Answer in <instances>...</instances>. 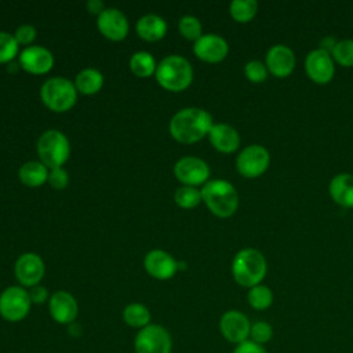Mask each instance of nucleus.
<instances>
[{
    "instance_id": "nucleus-1",
    "label": "nucleus",
    "mask_w": 353,
    "mask_h": 353,
    "mask_svg": "<svg viewBox=\"0 0 353 353\" xmlns=\"http://www.w3.org/2000/svg\"><path fill=\"white\" fill-rule=\"evenodd\" d=\"M212 116L200 108H185L178 110L170 121V134L181 143H194L208 135Z\"/></svg>"
},
{
    "instance_id": "nucleus-2",
    "label": "nucleus",
    "mask_w": 353,
    "mask_h": 353,
    "mask_svg": "<svg viewBox=\"0 0 353 353\" xmlns=\"http://www.w3.org/2000/svg\"><path fill=\"white\" fill-rule=\"evenodd\" d=\"M268 263L265 255L255 248L240 250L232 261V274L241 287L252 288L265 279Z\"/></svg>"
},
{
    "instance_id": "nucleus-3",
    "label": "nucleus",
    "mask_w": 353,
    "mask_h": 353,
    "mask_svg": "<svg viewBox=\"0 0 353 353\" xmlns=\"http://www.w3.org/2000/svg\"><path fill=\"white\" fill-rule=\"evenodd\" d=\"M201 200L219 218L232 216L239 207V194L234 186L225 179L207 181L201 188Z\"/></svg>"
},
{
    "instance_id": "nucleus-4",
    "label": "nucleus",
    "mask_w": 353,
    "mask_h": 353,
    "mask_svg": "<svg viewBox=\"0 0 353 353\" xmlns=\"http://www.w3.org/2000/svg\"><path fill=\"white\" fill-rule=\"evenodd\" d=\"M154 76L164 90L179 92L190 85L193 69L186 58L181 55H167L157 63Z\"/></svg>"
},
{
    "instance_id": "nucleus-5",
    "label": "nucleus",
    "mask_w": 353,
    "mask_h": 353,
    "mask_svg": "<svg viewBox=\"0 0 353 353\" xmlns=\"http://www.w3.org/2000/svg\"><path fill=\"white\" fill-rule=\"evenodd\" d=\"M37 153L47 168L62 167L70 154L69 139L58 130H47L37 141Z\"/></svg>"
},
{
    "instance_id": "nucleus-6",
    "label": "nucleus",
    "mask_w": 353,
    "mask_h": 353,
    "mask_svg": "<svg viewBox=\"0 0 353 353\" xmlns=\"http://www.w3.org/2000/svg\"><path fill=\"white\" fill-rule=\"evenodd\" d=\"M40 97L48 109L62 113L68 112L76 103L77 90L65 77H51L41 85Z\"/></svg>"
},
{
    "instance_id": "nucleus-7",
    "label": "nucleus",
    "mask_w": 353,
    "mask_h": 353,
    "mask_svg": "<svg viewBox=\"0 0 353 353\" xmlns=\"http://www.w3.org/2000/svg\"><path fill=\"white\" fill-rule=\"evenodd\" d=\"M134 350L135 353H171V335L163 325L149 324L135 335Z\"/></svg>"
},
{
    "instance_id": "nucleus-8",
    "label": "nucleus",
    "mask_w": 353,
    "mask_h": 353,
    "mask_svg": "<svg viewBox=\"0 0 353 353\" xmlns=\"http://www.w3.org/2000/svg\"><path fill=\"white\" fill-rule=\"evenodd\" d=\"M29 292L23 287L11 285L0 294V316L11 323L23 320L30 310Z\"/></svg>"
},
{
    "instance_id": "nucleus-9",
    "label": "nucleus",
    "mask_w": 353,
    "mask_h": 353,
    "mask_svg": "<svg viewBox=\"0 0 353 353\" xmlns=\"http://www.w3.org/2000/svg\"><path fill=\"white\" fill-rule=\"evenodd\" d=\"M270 164V154L262 145L245 146L236 159V168L244 178L261 176Z\"/></svg>"
},
{
    "instance_id": "nucleus-10",
    "label": "nucleus",
    "mask_w": 353,
    "mask_h": 353,
    "mask_svg": "<svg viewBox=\"0 0 353 353\" xmlns=\"http://www.w3.org/2000/svg\"><path fill=\"white\" fill-rule=\"evenodd\" d=\"M174 174L179 182L186 186H199L207 182L210 176L208 164L194 156L179 159L174 165Z\"/></svg>"
},
{
    "instance_id": "nucleus-11",
    "label": "nucleus",
    "mask_w": 353,
    "mask_h": 353,
    "mask_svg": "<svg viewBox=\"0 0 353 353\" xmlns=\"http://www.w3.org/2000/svg\"><path fill=\"white\" fill-rule=\"evenodd\" d=\"M305 72L307 77L317 84H327L335 73L334 59L331 54L317 48L310 51L305 58Z\"/></svg>"
},
{
    "instance_id": "nucleus-12",
    "label": "nucleus",
    "mask_w": 353,
    "mask_h": 353,
    "mask_svg": "<svg viewBox=\"0 0 353 353\" xmlns=\"http://www.w3.org/2000/svg\"><path fill=\"white\" fill-rule=\"evenodd\" d=\"M219 331L226 341L239 345L250 338L251 323L244 313L228 310L219 320Z\"/></svg>"
},
{
    "instance_id": "nucleus-13",
    "label": "nucleus",
    "mask_w": 353,
    "mask_h": 353,
    "mask_svg": "<svg viewBox=\"0 0 353 353\" xmlns=\"http://www.w3.org/2000/svg\"><path fill=\"white\" fill-rule=\"evenodd\" d=\"M17 280L25 287H34L44 276V262L34 252L22 254L14 266Z\"/></svg>"
},
{
    "instance_id": "nucleus-14",
    "label": "nucleus",
    "mask_w": 353,
    "mask_h": 353,
    "mask_svg": "<svg viewBox=\"0 0 353 353\" xmlns=\"http://www.w3.org/2000/svg\"><path fill=\"white\" fill-rule=\"evenodd\" d=\"M193 51L199 59L208 63H216L226 58L229 52V46L223 37L208 33L203 34L194 41Z\"/></svg>"
},
{
    "instance_id": "nucleus-15",
    "label": "nucleus",
    "mask_w": 353,
    "mask_h": 353,
    "mask_svg": "<svg viewBox=\"0 0 353 353\" xmlns=\"http://www.w3.org/2000/svg\"><path fill=\"white\" fill-rule=\"evenodd\" d=\"M99 32L109 40H123L128 33L127 17L117 8H105L97 19Z\"/></svg>"
},
{
    "instance_id": "nucleus-16",
    "label": "nucleus",
    "mask_w": 353,
    "mask_h": 353,
    "mask_svg": "<svg viewBox=\"0 0 353 353\" xmlns=\"http://www.w3.org/2000/svg\"><path fill=\"white\" fill-rule=\"evenodd\" d=\"M295 62H296L295 54L290 47L284 44H276L269 48L266 54L265 65L273 76L279 79H284L292 73L295 68Z\"/></svg>"
},
{
    "instance_id": "nucleus-17",
    "label": "nucleus",
    "mask_w": 353,
    "mask_h": 353,
    "mask_svg": "<svg viewBox=\"0 0 353 353\" xmlns=\"http://www.w3.org/2000/svg\"><path fill=\"white\" fill-rule=\"evenodd\" d=\"M54 65L50 50L41 46H29L19 54V66L33 74H44Z\"/></svg>"
},
{
    "instance_id": "nucleus-18",
    "label": "nucleus",
    "mask_w": 353,
    "mask_h": 353,
    "mask_svg": "<svg viewBox=\"0 0 353 353\" xmlns=\"http://www.w3.org/2000/svg\"><path fill=\"white\" fill-rule=\"evenodd\" d=\"M145 270L157 280L171 279L178 269V262L163 250H152L143 259Z\"/></svg>"
},
{
    "instance_id": "nucleus-19",
    "label": "nucleus",
    "mask_w": 353,
    "mask_h": 353,
    "mask_svg": "<svg viewBox=\"0 0 353 353\" xmlns=\"http://www.w3.org/2000/svg\"><path fill=\"white\" fill-rule=\"evenodd\" d=\"M48 310L51 317L59 324H70L79 313V305L68 291H57L50 296Z\"/></svg>"
},
{
    "instance_id": "nucleus-20",
    "label": "nucleus",
    "mask_w": 353,
    "mask_h": 353,
    "mask_svg": "<svg viewBox=\"0 0 353 353\" xmlns=\"http://www.w3.org/2000/svg\"><path fill=\"white\" fill-rule=\"evenodd\" d=\"M211 145L222 153H233L240 146V135L236 128L229 124H214L208 132Z\"/></svg>"
},
{
    "instance_id": "nucleus-21",
    "label": "nucleus",
    "mask_w": 353,
    "mask_h": 353,
    "mask_svg": "<svg viewBox=\"0 0 353 353\" xmlns=\"http://www.w3.org/2000/svg\"><path fill=\"white\" fill-rule=\"evenodd\" d=\"M331 199L345 208H353V175L342 172L335 175L328 186Z\"/></svg>"
},
{
    "instance_id": "nucleus-22",
    "label": "nucleus",
    "mask_w": 353,
    "mask_h": 353,
    "mask_svg": "<svg viewBox=\"0 0 353 353\" xmlns=\"http://www.w3.org/2000/svg\"><path fill=\"white\" fill-rule=\"evenodd\" d=\"M167 32V22L156 14H146L137 22V33L146 41H157L164 37Z\"/></svg>"
},
{
    "instance_id": "nucleus-23",
    "label": "nucleus",
    "mask_w": 353,
    "mask_h": 353,
    "mask_svg": "<svg viewBox=\"0 0 353 353\" xmlns=\"http://www.w3.org/2000/svg\"><path fill=\"white\" fill-rule=\"evenodd\" d=\"M48 168L41 161H26L19 168V179L29 188H37L48 181Z\"/></svg>"
},
{
    "instance_id": "nucleus-24",
    "label": "nucleus",
    "mask_w": 353,
    "mask_h": 353,
    "mask_svg": "<svg viewBox=\"0 0 353 353\" xmlns=\"http://www.w3.org/2000/svg\"><path fill=\"white\" fill-rule=\"evenodd\" d=\"M103 85V76L99 70L94 68H85L77 73L74 80V87L79 92L85 95H92L98 92Z\"/></svg>"
},
{
    "instance_id": "nucleus-25",
    "label": "nucleus",
    "mask_w": 353,
    "mask_h": 353,
    "mask_svg": "<svg viewBox=\"0 0 353 353\" xmlns=\"http://www.w3.org/2000/svg\"><path fill=\"white\" fill-rule=\"evenodd\" d=\"M123 320L132 328H143L150 324V312L142 303H130L123 310Z\"/></svg>"
},
{
    "instance_id": "nucleus-26",
    "label": "nucleus",
    "mask_w": 353,
    "mask_h": 353,
    "mask_svg": "<svg viewBox=\"0 0 353 353\" xmlns=\"http://www.w3.org/2000/svg\"><path fill=\"white\" fill-rule=\"evenodd\" d=\"M157 63L153 55L148 51H138L134 52L130 58V69L138 77H149L150 74L156 73Z\"/></svg>"
},
{
    "instance_id": "nucleus-27",
    "label": "nucleus",
    "mask_w": 353,
    "mask_h": 353,
    "mask_svg": "<svg viewBox=\"0 0 353 353\" xmlns=\"http://www.w3.org/2000/svg\"><path fill=\"white\" fill-rule=\"evenodd\" d=\"M258 11V3L255 0H233L229 6V12L236 22H250Z\"/></svg>"
},
{
    "instance_id": "nucleus-28",
    "label": "nucleus",
    "mask_w": 353,
    "mask_h": 353,
    "mask_svg": "<svg viewBox=\"0 0 353 353\" xmlns=\"http://www.w3.org/2000/svg\"><path fill=\"white\" fill-rule=\"evenodd\" d=\"M248 303L255 310H265L272 306L273 303V292L268 285L258 284L250 288L247 295Z\"/></svg>"
},
{
    "instance_id": "nucleus-29",
    "label": "nucleus",
    "mask_w": 353,
    "mask_h": 353,
    "mask_svg": "<svg viewBox=\"0 0 353 353\" xmlns=\"http://www.w3.org/2000/svg\"><path fill=\"white\" fill-rule=\"evenodd\" d=\"M174 200L175 203L181 207V208H194L196 205H199L201 200V190H199L194 186H186L182 185L181 188H178L174 193Z\"/></svg>"
},
{
    "instance_id": "nucleus-30",
    "label": "nucleus",
    "mask_w": 353,
    "mask_h": 353,
    "mask_svg": "<svg viewBox=\"0 0 353 353\" xmlns=\"http://www.w3.org/2000/svg\"><path fill=\"white\" fill-rule=\"evenodd\" d=\"M331 57L342 66H346V68L353 66V39H345V40L336 41L331 52Z\"/></svg>"
},
{
    "instance_id": "nucleus-31",
    "label": "nucleus",
    "mask_w": 353,
    "mask_h": 353,
    "mask_svg": "<svg viewBox=\"0 0 353 353\" xmlns=\"http://www.w3.org/2000/svg\"><path fill=\"white\" fill-rule=\"evenodd\" d=\"M179 33L188 40H197L203 36L200 21L193 15H183L178 22Z\"/></svg>"
},
{
    "instance_id": "nucleus-32",
    "label": "nucleus",
    "mask_w": 353,
    "mask_h": 353,
    "mask_svg": "<svg viewBox=\"0 0 353 353\" xmlns=\"http://www.w3.org/2000/svg\"><path fill=\"white\" fill-rule=\"evenodd\" d=\"M18 46L14 34L0 30V63H10L15 58Z\"/></svg>"
},
{
    "instance_id": "nucleus-33",
    "label": "nucleus",
    "mask_w": 353,
    "mask_h": 353,
    "mask_svg": "<svg viewBox=\"0 0 353 353\" xmlns=\"http://www.w3.org/2000/svg\"><path fill=\"white\" fill-rule=\"evenodd\" d=\"M268 68L262 61L252 59L245 63L244 74L251 83H262L268 79Z\"/></svg>"
},
{
    "instance_id": "nucleus-34",
    "label": "nucleus",
    "mask_w": 353,
    "mask_h": 353,
    "mask_svg": "<svg viewBox=\"0 0 353 353\" xmlns=\"http://www.w3.org/2000/svg\"><path fill=\"white\" fill-rule=\"evenodd\" d=\"M273 336V328L268 321H255L251 324V331H250V338L252 342L262 345L269 342Z\"/></svg>"
},
{
    "instance_id": "nucleus-35",
    "label": "nucleus",
    "mask_w": 353,
    "mask_h": 353,
    "mask_svg": "<svg viewBox=\"0 0 353 353\" xmlns=\"http://www.w3.org/2000/svg\"><path fill=\"white\" fill-rule=\"evenodd\" d=\"M14 37L18 44H23V46L29 47V44H32L36 39V29H34V26H32L29 23H23L17 28Z\"/></svg>"
},
{
    "instance_id": "nucleus-36",
    "label": "nucleus",
    "mask_w": 353,
    "mask_h": 353,
    "mask_svg": "<svg viewBox=\"0 0 353 353\" xmlns=\"http://www.w3.org/2000/svg\"><path fill=\"white\" fill-rule=\"evenodd\" d=\"M48 182L54 189H65L69 183V175L62 167L52 168L48 174Z\"/></svg>"
},
{
    "instance_id": "nucleus-37",
    "label": "nucleus",
    "mask_w": 353,
    "mask_h": 353,
    "mask_svg": "<svg viewBox=\"0 0 353 353\" xmlns=\"http://www.w3.org/2000/svg\"><path fill=\"white\" fill-rule=\"evenodd\" d=\"M232 353H266V350L262 345H258V343L252 342L251 339H247V341L239 343Z\"/></svg>"
},
{
    "instance_id": "nucleus-38",
    "label": "nucleus",
    "mask_w": 353,
    "mask_h": 353,
    "mask_svg": "<svg viewBox=\"0 0 353 353\" xmlns=\"http://www.w3.org/2000/svg\"><path fill=\"white\" fill-rule=\"evenodd\" d=\"M28 292H29V298H30L32 303H44L48 299V291L43 285L37 284L34 287H30V291H28Z\"/></svg>"
},
{
    "instance_id": "nucleus-39",
    "label": "nucleus",
    "mask_w": 353,
    "mask_h": 353,
    "mask_svg": "<svg viewBox=\"0 0 353 353\" xmlns=\"http://www.w3.org/2000/svg\"><path fill=\"white\" fill-rule=\"evenodd\" d=\"M87 10L91 12V14H101L103 10H105V6L101 0H88L87 3Z\"/></svg>"
},
{
    "instance_id": "nucleus-40",
    "label": "nucleus",
    "mask_w": 353,
    "mask_h": 353,
    "mask_svg": "<svg viewBox=\"0 0 353 353\" xmlns=\"http://www.w3.org/2000/svg\"><path fill=\"white\" fill-rule=\"evenodd\" d=\"M320 44H321V46H320V50H323V51L331 54L332 50H334V47H335V44H336V41H335V39H332V37H327V39L321 40Z\"/></svg>"
}]
</instances>
